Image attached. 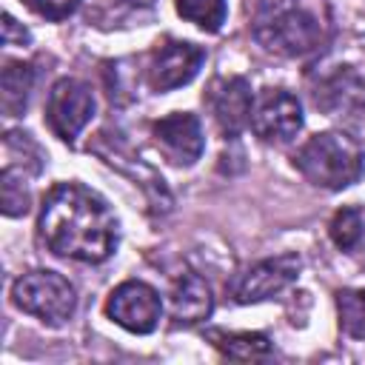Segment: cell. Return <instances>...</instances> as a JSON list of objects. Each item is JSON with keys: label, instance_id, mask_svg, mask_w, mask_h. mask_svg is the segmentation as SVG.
Masks as SVG:
<instances>
[{"label": "cell", "instance_id": "obj_13", "mask_svg": "<svg viewBox=\"0 0 365 365\" xmlns=\"http://www.w3.org/2000/svg\"><path fill=\"white\" fill-rule=\"evenodd\" d=\"M168 302H171L174 322H182V325H194V322L208 319V314L214 308L211 288L200 274H180L171 285Z\"/></svg>", "mask_w": 365, "mask_h": 365}, {"label": "cell", "instance_id": "obj_2", "mask_svg": "<svg viewBox=\"0 0 365 365\" xmlns=\"http://www.w3.org/2000/svg\"><path fill=\"white\" fill-rule=\"evenodd\" d=\"M254 40L279 57H305L325 40L319 17L299 0H262L251 23Z\"/></svg>", "mask_w": 365, "mask_h": 365}, {"label": "cell", "instance_id": "obj_14", "mask_svg": "<svg viewBox=\"0 0 365 365\" xmlns=\"http://www.w3.org/2000/svg\"><path fill=\"white\" fill-rule=\"evenodd\" d=\"M34 86V68L29 63H6L0 74V106L6 117H20L26 111Z\"/></svg>", "mask_w": 365, "mask_h": 365}, {"label": "cell", "instance_id": "obj_20", "mask_svg": "<svg viewBox=\"0 0 365 365\" xmlns=\"http://www.w3.org/2000/svg\"><path fill=\"white\" fill-rule=\"evenodd\" d=\"M26 6L46 20H66L68 14L77 11L80 0H26Z\"/></svg>", "mask_w": 365, "mask_h": 365}, {"label": "cell", "instance_id": "obj_11", "mask_svg": "<svg viewBox=\"0 0 365 365\" xmlns=\"http://www.w3.org/2000/svg\"><path fill=\"white\" fill-rule=\"evenodd\" d=\"M205 60V51L185 40H168L163 43L148 66V83L154 91H171L185 83H191Z\"/></svg>", "mask_w": 365, "mask_h": 365}, {"label": "cell", "instance_id": "obj_15", "mask_svg": "<svg viewBox=\"0 0 365 365\" xmlns=\"http://www.w3.org/2000/svg\"><path fill=\"white\" fill-rule=\"evenodd\" d=\"M205 336L228 359L251 362V359H262V356L271 354V339L265 334H251V331H242V334H234V331H208Z\"/></svg>", "mask_w": 365, "mask_h": 365}, {"label": "cell", "instance_id": "obj_5", "mask_svg": "<svg viewBox=\"0 0 365 365\" xmlns=\"http://www.w3.org/2000/svg\"><path fill=\"white\" fill-rule=\"evenodd\" d=\"M317 106L348 134L365 137V74L339 68L317 88Z\"/></svg>", "mask_w": 365, "mask_h": 365}, {"label": "cell", "instance_id": "obj_22", "mask_svg": "<svg viewBox=\"0 0 365 365\" xmlns=\"http://www.w3.org/2000/svg\"><path fill=\"white\" fill-rule=\"evenodd\" d=\"M140 3H151V0H140Z\"/></svg>", "mask_w": 365, "mask_h": 365}, {"label": "cell", "instance_id": "obj_1", "mask_svg": "<svg viewBox=\"0 0 365 365\" xmlns=\"http://www.w3.org/2000/svg\"><path fill=\"white\" fill-rule=\"evenodd\" d=\"M37 228L51 254L77 262H103L117 248L114 211L83 182H57L43 200Z\"/></svg>", "mask_w": 365, "mask_h": 365}, {"label": "cell", "instance_id": "obj_16", "mask_svg": "<svg viewBox=\"0 0 365 365\" xmlns=\"http://www.w3.org/2000/svg\"><path fill=\"white\" fill-rule=\"evenodd\" d=\"M339 328L351 339H365V288H345L336 294Z\"/></svg>", "mask_w": 365, "mask_h": 365}, {"label": "cell", "instance_id": "obj_12", "mask_svg": "<svg viewBox=\"0 0 365 365\" xmlns=\"http://www.w3.org/2000/svg\"><path fill=\"white\" fill-rule=\"evenodd\" d=\"M151 131H154L157 143L163 145V151L168 154V160L177 165H194L205 151L202 125L191 111H174V114L157 120L151 125Z\"/></svg>", "mask_w": 365, "mask_h": 365}, {"label": "cell", "instance_id": "obj_6", "mask_svg": "<svg viewBox=\"0 0 365 365\" xmlns=\"http://www.w3.org/2000/svg\"><path fill=\"white\" fill-rule=\"evenodd\" d=\"M91 114H94V94L83 80L63 77L51 86L46 103V123L60 140L74 143V137L88 125Z\"/></svg>", "mask_w": 365, "mask_h": 365}, {"label": "cell", "instance_id": "obj_9", "mask_svg": "<svg viewBox=\"0 0 365 365\" xmlns=\"http://www.w3.org/2000/svg\"><path fill=\"white\" fill-rule=\"evenodd\" d=\"M302 268V259L297 254H282L274 259H262L251 268H245L234 282H231V297L240 305L248 302H262L285 291L291 282H297Z\"/></svg>", "mask_w": 365, "mask_h": 365}, {"label": "cell", "instance_id": "obj_7", "mask_svg": "<svg viewBox=\"0 0 365 365\" xmlns=\"http://www.w3.org/2000/svg\"><path fill=\"white\" fill-rule=\"evenodd\" d=\"M302 128V106L285 88H265L254 97L251 131L262 143H291Z\"/></svg>", "mask_w": 365, "mask_h": 365}, {"label": "cell", "instance_id": "obj_3", "mask_svg": "<svg viewBox=\"0 0 365 365\" xmlns=\"http://www.w3.org/2000/svg\"><path fill=\"white\" fill-rule=\"evenodd\" d=\"M294 168L317 188L342 191L362 177L365 154L351 134L322 131L302 143V148L294 154Z\"/></svg>", "mask_w": 365, "mask_h": 365}, {"label": "cell", "instance_id": "obj_4", "mask_svg": "<svg viewBox=\"0 0 365 365\" xmlns=\"http://www.w3.org/2000/svg\"><path fill=\"white\" fill-rule=\"evenodd\" d=\"M11 299L23 314L37 317L40 322L60 328L77 311V291L74 285L57 271H29L11 285Z\"/></svg>", "mask_w": 365, "mask_h": 365}, {"label": "cell", "instance_id": "obj_10", "mask_svg": "<svg viewBox=\"0 0 365 365\" xmlns=\"http://www.w3.org/2000/svg\"><path fill=\"white\" fill-rule=\"evenodd\" d=\"M208 106L222 137L234 140L251 125L254 91L245 77H217L208 88Z\"/></svg>", "mask_w": 365, "mask_h": 365}, {"label": "cell", "instance_id": "obj_17", "mask_svg": "<svg viewBox=\"0 0 365 365\" xmlns=\"http://www.w3.org/2000/svg\"><path fill=\"white\" fill-rule=\"evenodd\" d=\"M225 11V0H177V14L202 31H220Z\"/></svg>", "mask_w": 365, "mask_h": 365}, {"label": "cell", "instance_id": "obj_8", "mask_svg": "<svg viewBox=\"0 0 365 365\" xmlns=\"http://www.w3.org/2000/svg\"><path fill=\"white\" fill-rule=\"evenodd\" d=\"M106 314L131 334H151L160 325L163 299L148 282L128 279L111 291L106 302Z\"/></svg>", "mask_w": 365, "mask_h": 365}, {"label": "cell", "instance_id": "obj_19", "mask_svg": "<svg viewBox=\"0 0 365 365\" xmlns=\"http://www.w3.org/2000/svg\"><path fill=\"white\" fill-rule=\"evenodd\" d=\"M0 185H3V214L6 217H23L29 211L26 174L17 171V168H11V165H3Z\"/></svg>", "mask_w": 365, "mask_h": 365}, {"label": "cell", "instance_id": "obj_21", "mask_svg": "<svg viewBox=\"0 0 365 365\" xmlns=\"http://www.w3.org/2000/svg\"><path fill=\"white\" fill-rule=\"evenodd\" d=\"M29 40H31V34L11 14H3V43L6 46H26Z\"/></svg>", "mask_w": 365, "mask_h": 365}, {"label": "cell", "instance_id": "obj_18", "mask_svg": "<svg viewBox=\"0 0 365 365\" xmlns=\"http://www.w3.org/2000/svg\"><path fill=\"white\" fill-rule=\"evenodd\" d=\"M331 231V240L336 248L342 251H354L359 242H362V234H365V222H362V214L356 208H339L328 225Z\"/></svg>", "mask_w": 365, "mask_h": 365}]
</instances>
